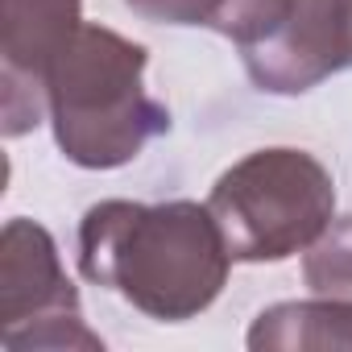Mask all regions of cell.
<instances>
[{"instance_id": "6da1fadb", "label": "cell", "mask_w": 352, "mask_h": 352, "mask_svg": "<svg viewBox=\"0 0 352 352\" xmlns=\"http://www.w3.org/2000/svg\"><path fill=\"white\" fill-rule=\"evenodd\" d=\"M228 265L232 253L208 204L104 199L79 224L83 278L162 323L204 315L220 298Z\"/></svg>"}, {"instance_id": "7a4b0ae2", "label": "cell", "mask_w": 352, "mask_h": 352, "mask_svg": "<svg viewBox=\"0 0 352 352\" xmlns=\"http://www.w3.org/2000/svg\"><path fill=\"white\" fill-rule=\"evenodd\" d=\"M141 42L83 21L46 67V120L67 162L83 170L129 166L170 133V108L145 91Z\"/></svg>"}, {"instance_id": "3957f363", "label": "cell", "mask_w": 352, "mask_h": 352, "mask_svg": "<svg viewBox=\"0 0 352 352\" xmlns=\"http://www.w3.org/2000/svg\"><path fill=\"white\" fill-rule=\"evenodd\" d=\"M208 208L232 261L274 265L307 253L323 236L336 220V183L315 153L274 145L228 166L208 195Z\"/></svg>"}, {"instance_id": "277c9868", "label": "cell", "mask_w": 352, "mask_h": 352, "mask_svg": "<svg viewBox=\"0 0 352 352\" xmlns=\"http://www.w3.org/2000/svg\"><path fill=\"white\" fill-rule=\"evenodd\" d=\"M0 344L13 352L104 348L83 323L79 290L58 261L54 236L21 216L0 232Z\"/></svg>"}, {"instance_id": "5b68a950", "label": "cell", "mask_w": 352, "mask_h": 352, "mask_svg": "<svg viewBox=\"0 0 352 352\" xmlns=\"http://www.w3.org/2000/svg\"><path fill=\"white\" fill-rule=\"evenodd\" d=\"M253 87L302 96L352 67V0H294L290 17L257 46L241 50Z\"/></svg>"}, {"instance_id": "8992f818", "label": "cell", "mask_w": 352, "mask_h": 352, "mask_svg": "<svg viewBox=\"0 0 352 352\" xmlns=\"http://www.w3.org/2000/svg\"><path fill=\"white\" fill-rule=\"evenodd\" d=\"M0 21L5 137H21L46 120V67L83 25V0H5Z\"/></svg>"}, {"instance_id": "52a82bcc", "label": "cell", "mask_w": 352, "mask_h": 352, "mask_svg": "<svg viewBox=\"0 0 352 352\" xmlns=\"http://www.w3.org/2000/svg\"><path fill=\"white\" fill-rule=\"evenodd\" d=\"M253 352H352V302L340 298H302V302H274L249 327Z\"/></svg>"}, {"instance_id": "ba28073f", "label": "cell", "mask_w": 352, "mask_h": 352, "mask_svg": "<svg viewBox=\"0 0 352 352\" xmlns=\"http://www.w3.org/2000/svg\"><path fill=\"white\" fill-rule=\"evenodd\" d=\"M302 282L319 298L352 302V216H340L302 257Z\"/></svg>"}, {"instance_id": "9c48e42d", "label": "cell", "mask_w": 352, "mask_h": 352, "mask_svg": "<svg viewBox=\"0 0 352 352\" xmlns=\"http://www.w3.org/2000/svg\"><path fill=\"white\" fill-rule=\"evenodd\" d=\"M294 9V0H224L212 30L228 42H236L241 50L265 42Z\"/></svg>"}, {"instance_id": "30bf717a", "label": "cell", "mask_w": 352, "mask_h": 352, "mask_svg": "<svg viewBox=\"0 0 352 352\" xmlns=\"http://www.w3.org/2000/svg\"><path fill=\"white\" fill-rule=\"evenodd\" d=\"M120 5L153 25H208L216 21L224 0H120Z\"/></svg>"}]
</instances>
